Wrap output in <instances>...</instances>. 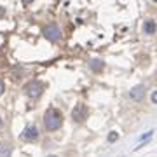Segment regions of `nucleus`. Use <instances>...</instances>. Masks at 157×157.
<instances>
[{
  "mask_svg": "<svg viewBox=\"0 0 157 157\" xmlns=\"http://www.w3.org/2000/svg\"><path fill=\"white\" fill-rule=\"evenodd\" d=\"M2 16H6V9H4V7H0V17Z\"/></svg>",
  "mask_w": 157,
  "mask_h": 157,
  "instance_id": "nucleus-14",
  "label": "nucleus"
},
{
  "mask_svg": "<svg viewBox=\"0 0 157 157\" xmlns=\"http://www.w3.org/2000/svg\"><path fill=\"white\" fill-rule=\"evenodd\" d=\"M0 128H2V119H0Z\"/></svg>",
  "mask_w": 157,
  "mask_h": 157,
  "instance_id": "nucleus-16",
  "label": "nucleus"
},
{
  "mask_svg": "<svg viewBox=\"0 0 157 157\" xmlns=\"http://www.w3.org/2000/svg\"><path fill=\"white\" fill-rule=\"evenodd\" d=\"M21 138L25 141H35L39 138V129H37V126H26L25 131H23Z\"/></svg>",
  "mask_w": 157,
  "mask_h": 157,
  "instance_id": "nucleus-5",
  "label": "nucleus"
},
{
  "mask_svg": "<svg viewBox=\"0 0 157 157\" xmlns=\"http://www.w3.org/2000/svg\"><path fill=\"white\" fill-rule=\"evenodd\" d=\"M87 115H89V110H87L86 105H77L72 112V119L75 122H84L86 119H87Z\"/></svg>",
  "mask_w": 157,
  "mask_h": 157,
  "instance_id": "nucleus-4",
  "label": "nucleus"
},
{
  "mask_svg": "<svg viewBox=\"0 0 157 157\" xmlns=\"http://www.w3.org/2000/svg\"><path fill=\"white\" fill-rule=\"evenodd\" d=\"M61 28L58 26V25H47L44 28V37L47 40H51V42H58V40H61Z\"/></svg>",
  "mask_w": 157,
  "mask_h": 157,
  "instance_id": "nucleus-2",
  "label": "nucleus"
},
{
  "mask_svg": "<svg viewBox=\"0 0 157 157\" xmlns=\"http://www.w3.org/2000/svg\"><path fill=\"white\" fill-rule=\"evenodd\" d=\"M157 30V25L155 21H152V19H147L145 23H143V32H145L147 35H154Z\"/></svg>",
  "mask_w": 157,
  "mask_h": 157,
  "instance_id": "nucleus-8",
  "label": "nucleus"
},
{
  "mask_svg": "<svg viewBox=\"0 0 157 157\" xmlns=\"http://www.w3.org/2000/svg\"><path fill=\"white\" fill-rule=\"evenodd\" d=\"M152 103H155V105H157V91L152 93Z\"/></svg>",
  "mask_w": 157,
  "mask_h": 157,
  "instance_id": "nucleus-13",
  "label": "nucleus"
},
{
  "mask_svg": "<svg viewBox=\"0 0 157 157\" xmlns=\"http://www.w3.org/2000/svg\"><path fill=\"white\" fill-rule=\"evenodd\" d=\"M23 2H25V4H32V2H33V0H23Z\"/></svg>",
  "mask_w": 157,
  "mask_h": 157,
  "instance_id": "nucleus-15",
  "label": "nucleus"
},
{
  "mask_svg": "<svg viewBox=\"0 0 157 157\" xmlns=\"http://www.w3.org/2000/svg\"><path fill=\"white\" fill-rule=\"evenodd\" d=\"M154 2H157V0H154Z\"/></svg>",
  "mask_w": 157,
  "mask_h": 157,
  "instance_id": "nucleus-17",
  "label": "nucleus"
},
{
  "mask_svg": "<svg viewBox=\"0 0 157 157\" xmlns=\"http://www.w3.org/2000/svg\"><path fill=\"white\" fill-rule=\"evenodd\" d=\"M42 93H44V84L39 82V80H33V82H30V84L26 86V94H28L30 98H33V100L40 98Z\"/></svg>",
  "mask_w": 157,
  "mask_h": 157,
  "instance_id": "nucleus-3",
  "label": "nucleus"
},
{
  "mask_svg": "<svg viewBox=\"0 0 157 157\" xmlns=\"http://www.w3.org/2000/svg\"><path fill=\"white\" fill-rule=\"evenodd\" d=\"M12 154V147L7 145L6 141H2L0 143V155H11Z\"/></svg>",
  "mask_w": 157,
  "mask_h": 157,
  "instance_id": "nucleus-10",
  "label": "nucleus"
},
{
  "mask_svg": "<svg viewBox=\"0 0 157 157\" xmlns=\"http://www.w3.org/2000/svg\"><path fill=\"white\" fill-rule=\"evenodd\" d=\"M117 138H119V135L115 133V131H112V133H108V138H107V140H108V143H113Z\"/></svg>",
  "mask_w": 157,
  "mask_h": 157,
  "instance_id": "nucleus-11",
  "label": "nucleus"
},
{
  "mask_svg": "<svg viewBox=\"0 0 157 157\" xmlns=\"http://www.w3.org/2000/svg\"><path fill=\"white\" fill-rule=\"evenodd\" d=\"M129 98L133 101H141L145 98V86H135L133 89L129 91Z\"/></svg>",
  "mask_w": 157,
  "mask_h": 157,
  "instance_id": "nucleus-6",
  "label": "nucleus"
},
{
  "mask_svg": "<svg viewBox=\"0 0 157 157\" xmlns=\"http://www.w3.org/2000/svg\"><path fill=\"white\" fill-rule=\"evenodd\" d=\"M63 124V115L56 108H49L44 113V126L45 131H58Z\"/></svg>",
  "mask_w": 157,
  "mask_h": 157,
  "instance_id": "nucleus-1",
  "label": "nucleus"
},
{
  "mask_svg": "<svg viewBox=\"0 0 157 157\" xmlns=\"http://www.w3.org/2000/svg\"><path fill=\"white\" fill-rule=\"evenodd\" d=\"M103 68H105V63H103V59L101 58H93L89 61V70L94 73H101L103 72Z\"/></svg>",
  "mask_w": 157,
  "mask_h": 157,
  "instance_id": "nucleus-7",
  "label": "nucleus"
},
{
  "mask_svg": "<svg viewBox=\"0 0 157 157\" xmlns=\"http://www.w3.org/2000/svg\"><path fill=\"white\" fill-rule=\"evenodd\" d=\"M152 136H154V131H148L147 135H143V136H141V138H140V145H136V147H135V150H140L141 147L145 145V143H147V141H148V140H150Z\"/></svg>",
  "mask_w": 157,
  "mask_h": 157,
  "instance_id": "nucleus-9",
  "label": "nucleus"
},
{
  "mask_svg": "<svg viewBox=\"0 0 157 157\" xmlns=\"http://www.w3.org/2000/svg\"><path fill=\"white\" fill-rule=\"evenodd\" d=\"M4 91H6V84H4V80L0 78V96L4 94Z\"/></svg>",
  "mask_w": 157,
  "mask_h": 157,
  "instance_id": "nucleus-12",
  "label": "nucleus"
}]
</instances>
